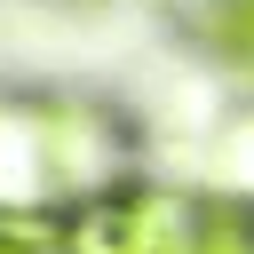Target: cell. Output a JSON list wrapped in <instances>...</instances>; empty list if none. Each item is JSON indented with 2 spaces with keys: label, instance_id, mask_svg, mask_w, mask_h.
Here are the masks:
<instances>
[{
  "label": "cell",
  "instance_id": "cell-1",
  "mask_svg": "<svg viewBox=\"0 0 254 254\" xmlns=\"http://www.w3.org/2000/svg\"><path fill=\"white\" fill-rule=\"evenodd\" d=\"M40 159L56 206H87L143 175V127L103 95H48L40 103Z\"/></svg>",
  "mask_w": 254,
  "mask_h": 254
},
{
  "label": "cell",
  "instance_id": "cell-2",
  "mask_svg": "<svg viewBox=\"0 0 254 254\" xmlns=\"http://www.w3.org/2000/svg\"><path fill=\"white\" fill-rule=\"evenodd\" d=\"M198 238H206V198L167 175H135L71 206V254H198Z\"/></svg>",
  "mask_w": 254,
  "mask_h": 254
},
{
  "label": "cell",
  "instance_id": "cell-3",
  "mask_svg": "<svg viewBox=\"0 0 254 254\" xmlns=\"http://www.w3.org/2000/svg\"><path fill=\"white\" fill-rule=\"evenodd\" d=\"M198 198L222 206H254V103L222 111L198 143Z\"/></svg>",
  "mask_w": 254,
  "mask_h": 254
},
{
  "label": "cell",
  "instance_id": "cell-4",
  "mask_svg": "<svg viewBox=\"0 0 254 254\" xmlns=\"http://www.w3.org/2000/svg\"><path fill=\"white\" fill-rule=\"evenodd\" d=\"M198 40H206V56H214L230 79L254 87V0H206Z\"/></svg>",
  "mask_w": 254,
  "mask_h": 254
},
{
  "label": "cell",
  "instance_id": "cell-5",
  "mask_svg": "<svg viewBox=\"0 0 254 254\" xmlns=\"http://www.w3.org/2000/svg\"><path fill=\"white\" fill-rule=\"evenodd\" d=\"M0 254H71V206H0Z\"/></svg>",
  "mask_w": 254,
  "mask_h": 254
}]
</instances>
